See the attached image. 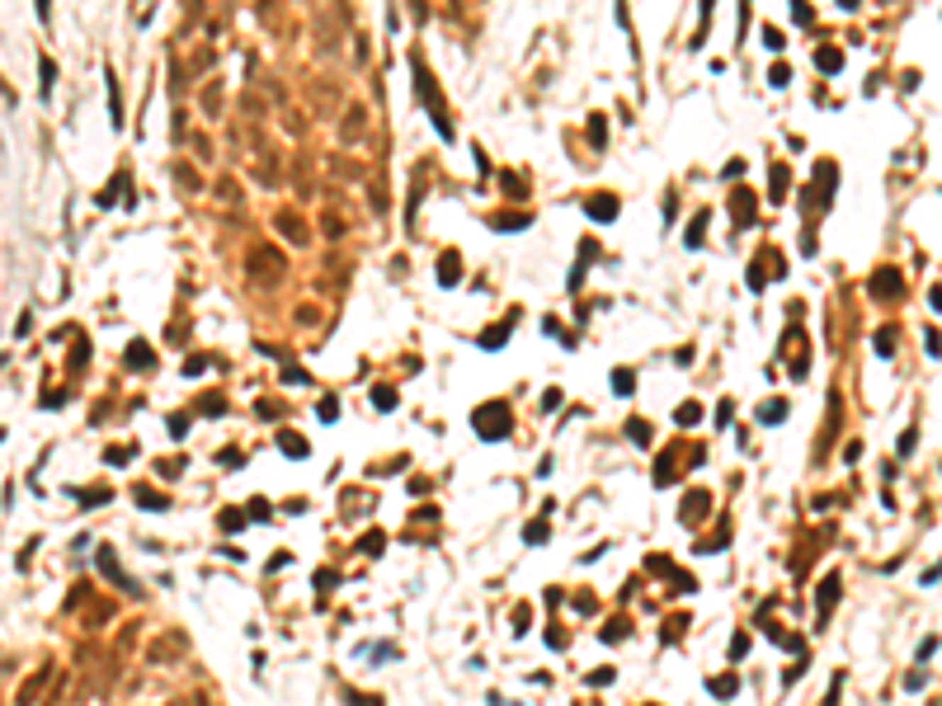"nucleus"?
<instances>
[{
	"instance_id": "nucleus-21",
	"label": "nucleus",
	"mask_w": 942,
	"mask_h": 706,
	"mask_svg": "<svg viewBox=\"0 0 942 706\" xmlns=\"http://www.w3.org/2000/svg\"><path fill=\"white\" fill-rule=\"evenodd\" d=\"M330 588H335V575H330V570H326V575H316V593H330Z\"/></svg>"
},
{
	"instance_id": "nucleus-1",
	"label": "nucleus",
	"mask_w": 942,
	"mask_h": 706,
	"mask_svg": "<svg viewBox=\"0 0 942 706\" xmlns=\"http://www.w3.org/2000/svg\"><path fill=\"white\" fill-rule=\"evenodd\" d=\"M471 424L481 429V438H490V443H495V438H504V433H509L514 415H509V405H504V400H490V405H481L476 415H471Z\"/></svg>"
},
{
	"instance_id": "nucleus-22",
	"label": "nucleus",
	"mask_w": 942,
	"mask_h": 706,
	"mask_svg": "<svg viewBox=\"0 0 942 706\" xmlns=\"http://www.w3.org/2000/svg\"><path fill=\"white\" fill-rule=\"evenodd\" d=\"M745 650H749V641H745V636H735V641H731V659H740Z\"/></svg>"
},
{
	"instance_id": "nucleus-18",
	"label": "nucleus",
	"mask_w": 942,
	"mask_h": 706,
	"mask_svg": "<svg viewBox=\"0 0 942 706\" xmlns=\"http://www.w3.org/2000/svg\"><path fill=\"white\" fill-rule=\"evenodd\" d=\"M240 523H245V513H236V509L222 513V527H226V532H231V527H240Z\"/></svg>"
},
{
	"instance_id": "nucleus-8",
	"label": "nucleus",
	"mask_w": 942,
	"mask_h": 706,
	"mask_svg": "<svg viewBox=\"0 0 942 706\" xmlns=\"http://www.w3.org/2000/svg\"><path fill=\"white\" fill-rule=\"evenodd\" d=\"M523 537L533 542V547H542V537H547V523H542V518H537V523H528V527H523Z\"/></svg>"
},
{
	"instance_id": "nucleus-10",
	"label": "nucleus",
	"mask_w": 942,
	"mask_h": 706,
	"mask_svg": "<svg viewBox=\"0 0 942 706\" xmlns=\"http://www.w3.org/2000/svg\"><path fill=\"white\" fill-rule=\"evenodd\" d=\"M697 419H702V405H693V400L679 405V424H697Z\"/></svg>"
},
{
	"instance_id": "nucleus-7",
	"label": "nucleus",
	"mask_w": 942,
	"mask_h": 706,
	"mask_svg": "<svg viewBox=\"0 0 942 706\" xmlns=\"http://www.w3.org/2000/svg\"><path fill=\"white\" fill-rule=\"evenodd\" d=\"M613 386H617V396H631L636 377H631V372H613Z\"/></svg>"
},
{
	"instance_id": "nucleus-9",
	"label": "nucleus",
	"mask_w": 942,
	"mask_h": 706,
	"mask_svg": "<svg viewBox=\"0 0 942 706\" xmlns=\"http://www.w3.org/2000/svg\"><path fill=\"white\" fill-rule=\"evenodd\" d=\"M782 415H787V405H782V400H772V405H763V410H759V419H763V424H772V419H782Z\"/></svg>"
},
{
	"instance_id": "nucleus-13",
	"label": "nucleus",
	"mask_w": 942,
	"mask_h": 706,
	"mask_svg": "<svg viewBox=\"0 0 942 706\" xmlns=\"http://www.w3.org/2000/svg\"><path fill=\"white\" fill-rule=\"evenodd\" d=\"M372 400H377V410H392V405H396V396H392V386H377V396H372Z\"/></svg>"
},
{
	"instance_id": "nucleus-4",
	"label": "nucleus",
	"mask_w": 942,
	"mask_h": 706,
	"mask_svg": "<svg viewBox=\"0 0 942 706\" xmlns=\"http://www.w3.org/2000/svg\"><path fill=\"white\" fill-rule=\"evenodd\" d=\"M278 447H283L288 457H306V438H297V433H288V429L278 433Z\"/></svg>"
},
{
	"instance_id": "nucleus-14",
	"label": "nucleus",
	"mask_w": 942,
	"mask_h": 706,
	"mask_svg": "<svg viewBox=\"0 0 942 706\" xmlns=\"http://www.w3.org/2000/svg\"><path fill=\"white\" fill-rule=\"evenodd\" d=\"M589 212H594V217H613V198H594V208H589Z\"/></svg>"
},
{
	"instance_id": "nucleus-3",
	"label": "nucleus",
	"mask_w": 942,
	"mask_h": 706,
	"mask_svg": "<svg viewBox=\"0 0 942 706\" xmlns=\"http://www.w3.org/2000/svg\"><path fill=\"white\" fill-rule=\"evenodd\" d=\"M834 603H838V575H829V579L820 584V617H829V607H834Z\"/></svg>"
},
{
	"instance_id": "nucleus-16",
	"label": "nucleus",
	"mask_w": 942,
	"mask_h": 706,
	"mask_svg": "<svg viewBox=\"0 0 942 706\" xmlns=\"http://www.w3.org/2000/svg\"><path fill=\"white\" fill-rule=\"evenodd\" d=\"M222 410H226L222 396H208V400H203V415H222Z\"/></svg>"
},
{
	"instance_id": "nucleus-20",
	"label": "nucleus",
	"mask_w": 942,
	"mask_h": 706,
	"mask_svg": "<svg viewBox=\"0 0 942 706\" xmlns=\"http://www.w3.org/2000/svg\"><path fill=\"white\" fill-rule=\"evenodd\" d=\"M363 547H367V556H377V551H382V532H367Z\"/></svg>"
},
{
	"instance_id": "nucleus-15",
	"label": "nucleus",
	"mask_w": 942,
	"mask_h": 706,
	"mask_svg": "<svg viewBox=\"0 0 942 706\" xmlns=\"http://www.w3.org/2000/svg\"><path fill=\"white\" fill-rule=\"evenodd\" d=\"M132 363H137V367H151V353H146V344H132Z\"/></svg>"
},
{
	"instance_id": "nucleus-12",
	"label": "nucleus",
	"mask_w": 942,
	"mask_h": 706,
	"mask_svg": "<svg viewBox=\"0 0 942 706\" xmlns=\"http://www.w3.org/2000/svg\"><path fill=\"white\" fill-rule=\"evenodd\" d=\"M627 429H631V438H636V443H650V429H645V419H631Z\"/></svg>"
},
{
	"instance_id": "nucleus-19",
	"label": "nucleus",
	"mask_w": 942,
	"mask_h": 706,
	"mask_svg": "<svg viewBox=\"0 0 942 706\" xmlns=\"http://www.w3.org/2000/svg\"><path fill=\"white\" fill-rule=\"evenodd\" d=\"M132 457V447H109L104 452V461H128Z\"/></svg>"
},
{
	"instance_id": "nucleus-17",
	"label": "nucleus",
	"mask_w": 942,
	"mask_h": 706,
	"mask_svg": "<svg viewBox=\"0 0 942 706\" xmlns=\"http://www.w3.org/2000/svg\"><path fill=\"white\" fill-rule=\"evenodd\" d=\"M184 433H189V419L174 415V419H170V438H184Z\"/></svg>"
},
{
	"instance_id": "nucleus-6",
	"label": "nucleus",
	"mask_w": 942,
	"mask_h": 706,
	"mask_svg": "<svg viewBox=\"0 0 942 706\" xmlns=\"http://www.w3.org/2000/svg\"><path fill=\"white\" fill-rule=\"evenodd\" d=\"M711 693H716V697H735V693H740V683H735V678H711Z\"/></svg>"
},
{
	"instance_id": "nucleus-2",
	"label": "nucleus",
	"mask_w": 942,
	"mask_h": 706,
	"mask_svg": "<svg viewBox=\"0 0 942 706\" xmlns=\"http://www.w3.org/2000/svg\"><path fill=\"white\" fill-rule=\"evenodd\" d=\"M706 509H711V495H706V490L688 495V499H683V523H702V518H706Z\"/></svg>"
},
{
	"instance_id": "nucleus-11",
	"label": "nucleus",
	"mask_w": 942,
	"mask_h": 706,
	"mask_svg": "<svg viewBox=\"0 0 942 706\" xmlns=\"http://www.w3.org/2000/svg\"><path fill=\"white\" fill-rule=\"evenodd\" d=\"M627 631H631V627H627V622H608V627H603V641H622V636H627Z\"/></svg>"
},
{
	"instance_id": "nucleus-5",
	"label": "nucleus",
	"mask_w": 942,
	"mask_h": 706,
	"mask_svg": "<svg viewBox=\"0 0 942 706\" xmlns=\"http://www.w3.org/2000/svg\"><path fill=\"white\" fill-rule=\"evenodd\" d=\"M132 495L142 499V509H165V504H170V499H160V495H156V490H146V485H137V490H132Z\"/></svg>"
}]
</instances>
